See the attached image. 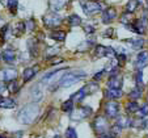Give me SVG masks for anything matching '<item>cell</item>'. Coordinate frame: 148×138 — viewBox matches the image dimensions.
I'll use <instances>...</instances> for the list:
<instances>
[{
  "label": "cell",
  "mask_w": 148,
  "mask_h": 138,
  "mask_svg": "<svg viewBox=\"0 0 148 138\" xmlns=\"http://www.w3.org/2000/svg\"><path fill=\"white\" fill-rule=\"evenodd\" d=\"M39 116V107L37 103H29L24 105L21 109L17 112V121L23 125H30L36 121Z\"/></svg>",
  "instance_id": "cell-1"
},
{
  "label": "cell",
  "mask_w": 148,
  "mask_h": 138,
  "mask_svg": "<svg viewBox=\"0 0 148 138\" xmlns=\"http://www.w3.org/2000/svg\"><path fill=\"white\" fill-rule=\"evenodd\" d=\"M87 76V74L84 71H72V72H67L66 75H63L60 78V80L55 83V88H66V87H70V86L76 84L77 82H80L81 79H84ZM54 88V90H55Z\"/></svg>",
  "instance_id": "cell-2"
},
{
  "label": "cell",
  "mask_w": 148,
  "mask_h": 138,
  "mask_svg": "<svg viewBox=\"0 0 148 138\" xmlns=\"http://www.w3.org/2000/svg\"><path fill=\"white\" fill-rule=\"evenodd\" d=\"M62 21H63L62 16L58 14L56 12H51V13H47L46 16H43V24H45V26L49 29L58 28L62 24Z\"/></svg>",
  "instance_id": "cell-3"
},
{
  "label": "cell",
  "mask_w": 148,
  "mask_h": 138,
  "mask_svg": "<svg viewBox=\"0 0 148 138\" xmlns=\"http://www.w3.org/2000/svg\"><path fill=\"white\" fill-rule=\"evenodd\" d=\"M92 126L98 135L106 134V132L109 130V122H108L106 117H103V116H97V117L95 118V121H93Z\"/></svg>",
  "instance_id": "cell-4"
},
{
  "label": "cell",
  "mask_w": 148,
  "mask_h": 138,
  "mask_svg": "<svg viewBox=\"0 0 148 138\" xmlns=\"http://www.w3.org/2000/svg\"><path fill=\"white\" fill-rule=\"evenodd\" d=\"M147 26H148V19H147V16H143L138 21H135L134 24L126 25V28L129 29V30L135 32L138 34H144L145 30H147Z\"/></svg>",
  "instance_id": "cell-5"
},
{
  "label": "cell",
  "mask_w": 148,
  "mask_h": 138,
  "mask_svg": "<svg viewBox=\"0 0 148 138\" xmlns=\"http://www.w3.org/2000/svg\"><path fill=\"white\" fill-rule=\"evenodd\" d=\"M92 113L93 110L90 107H80L77 109H73L70 113V116L71 120H73V121H80V120H84V118H88Z\"/></svg>",
  "instance_id": "cell-6"
},
{
  "label": "cell",
  "mask_w": 148,
  "mask_h": 138,
  "mask_svg": "<svg viewBox=\"0 0 148 138\" xmlns=\"http://www.w3.org/2000/svg\"><path fill=\"white\" fill-rule=\"evenodd\" d=\"M81 7H83L84 13L88 14V16L98 13V12H101L103 9L102 6H101L100 3H97V1H84V3L81 4Z\"/></svg>",
  "instance_id": "cell-7"
},
{
  "label": "cell",
  "mask_w": 148,
  "mask_h": 138,
  "mask_svg": "<svg viewBox=\"0 0 148 138\" xmlns=\"http://www.w3.org/2000/svg\"><path fill=\"white\" fill-rule=\"evenodd\" d=\"M119 113V104L114 100H109L105 104V115L110 118H115Z\"/></svg>",
  "instance_id": "cell-8"
},
{
  "label": "cell",
  "mask_w": 148,
  "mask_h": 138,
  "mask_svg": "<svg viewBox=\"0 0 148 138\" xmlns=\"http://www.w3.org/2000/svg\"><path fill=\"white\" fill-rule=\"evenodd\" d=\"M148 65V51H140L138 54L136 59H135V63H134V67L136 70H143L145 66Z\"/></svg>",
  "instance_id": "cell-9"
},
{
  "label": "cell",
  "mask_w": 148,
  "mask_h": 138,
  "mask_svg": "<svg viewBox=\"0 0 148 138\" xmlns=\"http://www.w3.org/2000/svg\"><path fill=\"white\" fill-rule=\"evenodd\" d=\"M17 76H18V72H17L16 68H4L1 71V78H3L4 82H13V80H17Z\"/></svg>",
  "instance_id": "cell-10"
},
{
  "label": "cell",
  "mask_w": 148,
  "mask_h": 138,
  "mask_svg": "<svg viewBox=\"0 0 148 138\" xmlns=\"http://www.w3.org/2000/svg\"><path fill=\"white\" fill-rule=\"evenodd\" d=\"M70 4V0H49V7L53 12H59Z\"/></svg>",
  "instance_id": "cell-11"
},
{
  "label": "cell",
  "mask_w": 148,
  "mask_h": 138,
  "mask_svg": "<svg viewBox=\"0 0 148 138\" xmlns=\"http://www.w3.org/2000/svg\"><path fill=\"white\" fill-rule=\"evenodd\" d=\"M67 71V68H59V70H55V71H51V72H49V74H46L43 78H42V80H41V83H43V84H47V83H50V82H53L54 79H56L55 76H63V74Z\"/></svg>",
  "instance_id": "cell-12"
},
{
  "label": "cell",
  "mask_w": 148,
  "mask_h": 138,
  "mask_svg": "<svg viewBox=\"0 0 148 138\" xmlns=\"http://www.w3.org/2000/svg\"><path fill=\"white\" fill-rule=\"evenodd\" d=\"M115 19H117V11H115V8L109 7V8H106L103 11V13H102V23L103 24H110L112 21H114Z\"/></svg>",
  "instance_id": "cell-13"
},
{
  "label": "cell",
  "mask_w": 148,
  "mask_h": 138,
  "mask_svg": "<svg viewBox=\"0 0 148 138\" xmlns=\"http://www.w3.org/2000/svg\"><path fill=\"white\" fill-rule=\"evenodd\" d=\"M123 86V79L121 75H112L108 80V88H114V90H121Z\"/></svg>",
  "instance_id": "cell-14"
},
{
  "label": "cell",
  "mask_w": 148,
  "mask_h": 138,
  "mask_svg": "<svg viewBox=\"0 0 148 138\" xmlns=\"http://www.w3.org/2000/svg\"><path fill=\"white\" fill-rule=\"evenodd\" d=\"M1 58H3V61L7 63H13L14 59H16V51H14L13 49H5V50L1 53Z\"/></svg>",
  "instance_id": "cell-15"
},
{
  "label": "cell",
  "mask_w": 148,
  "mask_h": 138,
  "mask_svg": "<svg viewBox=\"0 0 148 138\" xmlns=\"http://www.w3.org/2000/svg\"><path fill=\"white\" fill-rule=\"evenodd\" d=\"M123 96L122 90H114V88H108L105 91V97L109 100H115V99H121Z\"/></svg>",
  "instance_id": "cell-16"
},
{
  "label": "cell",
  "mask_w": 148,
  "mask_h": 138,
  "mask_svg": "<svg viewBox=\"0 0 148 138\" xmlns=\"http://www.w3.org/2000/svg\"><path fill=\"white\" fill-rule=\"evenodd\" d=\"M17 107V103L11 97H1L0 100V108L3 109H13Z\"/></svg>",
  "instance_id": "cell-17"
},
{
  "label": "cell",
  "mask_w": 148,
  "mask_h": 138,
  "mask_svg": "<svg viewBox=\"0 0 148 138\" xmlns=\"http://www.w3.org/2000/svg\"><path fill=\"white\" fill-rule=\"evenodd\" d=\"M28 50L30 53V55L33 58H36L37 54H38V39H36V38L28 39Z\"/></svg>",
  "instance_id": "cell-18"
},
{
  "label": "cell",
  "mask_w": 148,
  "mask_h": 138,
  "mask_svg": "<svg viewBox=\"0 0 148 138\" xmlns=\"http://www.w3.org/2000/svg\"><path fill=\"white\" fill-rule=\"evenodd\" d=\"M132 118H130L129 116H119L117 117V125L121 128H131Z\"/></svg>",
  "instance_id": "cell-19"
},
{
  "label": "cell",
  "mask_w": 148,
  "mask_h": 138,
  "mask_svg": "<svg viewBox=\"0 0 148 138\" xmlns=\"http://www.w3.org/2000/svg\"><path fill=\"white\" fill-rule=\"evenodd\" d=\"M37 74V68H33V67H26L23 72V78H24V82H30L32 79L36 76Z\"/></svg>",
  "instance_id": "cell-20"
},
{
  "label": "cell",
  "mask_w": 148,
  "mask_h": 138,
  "mask_svg": "<svg viewBox=\"0 0 148 138\" xmlns=\"http://www.w3.org/2000/svg\"><path fill=\"white\" fill-rule=\"evenodd\" d=\"M50 38L55 39V41H58V42H63L66 39V32L63 30H51L50 32Z\"/></svg>",
  "instance_id": "cell-21"
},
{
  "label": "cell",
  "mask_w": 148,
  "mask_h": 138,
  "mask_svg": "<svg viewBox=\"0 0 148 138\" xmlns=\"http://www.w3.org/2000/svg\"><path fill=\"white\" fill-rule=\"evenodd\" d=\"M85 96H88L87 92H85V90H84V88H80V90L76 91V92L71 96V100H72L73 103H80L81 100L85 99Z\"/></svg>",
  "instance_id": "cell-22"
},
{
  "label": "cell",
  "mask_w": 148,
  "mask_h": 138,
  "mask_svg": "<svg viewBox=\"0 0 148 138\" xmlns=\"http://www.w3.org/2000/svg\"><path fill=\"white\" fill-rule=\"evenodd\" d=\"M26 30V26H25V23H17L16 25H14L13 30H12V33H13L14 37H21L24 34V32Z\"/></svg>",
  "instance_id": "cell-23"
},
{
  "label": "cell",
  "mask_w": 148,
  "mask_h": 138,
  "mask_svg": "<svg viewBox=\"0 0 148 138\" xmlns=\"http://www.w3.org/2000/svg\"><path fill=\"white\" fill-rule=\"evenodd\" d=\"M106 53H108V46L97 45L95 48V57L96 58H103V57H106Z\"/></svg>",
  "instance_id": "cell-24"
},
{
  "label": "cell",
  "mask_w": 148,
  "mask_h": 138,
  "mask_svg": "<svg viewBox=\"0 0 148 138\" xmlns=\"http://www.w3.org/2000/svg\"><path fill=\"white\" fill-rule=\"evenodd\" d=\"M126 42H129L132 46V49H142L144 45V39L143 38H131V39H126Z\"/></svg>",
  "instance_id": "cell-25"
},
{
  "label": "cell",
  "mask_w": 148,
  "mask_h": 138,
  "mask_svg": "<svg viewBox=\"0 0 148 138\" xmlns=\"http://www.w3.org/2000/svg\"><path fill=\"white\" fill-rule=\"evenodd\" d=\"M139 104H138L136 101H130L126 104V113H130V115H132V113H138L139 112Z\"/></svg>",
  "instance_id": "cell-26"
},
{
  "label": "cell",
  "mask_w": 148,
  "mask_h": 138,
  "mask_svg": "<svg viewBox=\"0 0 148 138\" xmlns=\"http://www.w3.org/2000/svg\"><path fill=\"white\" fill-rule=\"evenodd\" d=\"M138 7H139V0H129V3L126 4V11L127 13H134Z\"/></svg>",
  "instance_id": "cell-27"
},
{
  "label": "cell",
  "mask_w": 148,
  "mask_h": 138,
  "mask_svg": "<svg viewBox=\"0 0 148 138\" xmlns=\"http://www.w3.org/2000/svg\"><path fill=\"white\" fill-rule=\"evenodd\" d=\"M142 95H143V88L136 87V88H134V90H132L131 92L129 93V97L131 99V101H135L136 99H140V97H142Z\"/></svg>",
  "instance_id": "cell-28"
},
{
  "label": "cell",
  "mask_w": 148,
  "mask_h": 138,
  "mask_svg": "<svg viewBox=\"0 0 148 138\" xmlns=\"http://www.w3.org/2000/svg\"><path fill=\"white\" fill-rule=\"evenodd\" d=\"M83 88L85 90L87 95H92V93H95V92H97V91H98V84H97V83H95V82H92V83L85 84Z\"/></svg>",
  "instance_id": "cell-29"
},
{
  "label": "cell",
  "mask_w": 148,
  "mask_h": 138,
  "mask_svg": "<svg viewBox=\"0 0 148 138\" xmlns=\"http://www.w3.org/2000/svg\"><path fill=\"white\" fill-rule=\"evenodd\" d=\"M32 96H33V99L36 100V101H41V100H42L43 93H42L41 88H39L38 86H34V87L32 88Z\"/></svg>",
  "instance_id": "cell-30"
},
{
  "label": "cell",
  "mask_w": 148,
  "mask_h": 138,
  "mask_svg": "<svg viewBox=\"0 0 148 138\" xmlns=\"http://www.w3.org/2000/svg\"><path fill=\"white\" fill-rule=\"evenodd\" d=\"M131 128H135V129H144L145 128V120L144 118H134L132 120V124H131Z\"/></svg>",
  "instance_id": "cell-31"
},
{
  "label": "cell",
  "mask_w": 148,
  "mask_h": 138,
  "mask_svg": "<svg viewBox=\"0 0 148 138\" xmlns=\"http://www.w3.org/2000/svg\"><path fill=\"white\" fill-rule=\"evenodd\" d=\"M81 24V19L80 16H77V14H71L70 17H68V25L70 26H79Z\"/></svg>",
  "instance_id": "cell-32"
},
{
  "label": "cell",
  "mask_w": 148,
  "mask_h": 138,
  "mask_svg": "<svg viewBox=\"0 0 148 138\" xmlns=\"http://www.w3.org/2000/svg\"><path fill=\"white\" fill-rule=\"evenodd\" d=\"M60 109L63 110V112H67V113H71L73 110V101L72 100H66L63 104H62V107H60Z\"/></svg>",
  "instance_id": "cell-33"
},
{
  "label": "cell",
  "mask_w": 148,
  "mask_h": 138,
  "mask_svg": "<svg viewBox=\"0 0 148 138\" xmlns=\"http://www.w3.org/2000/svg\"><path fill=\"white\" fill-rule=\"evenodd\" d=\"M7 6H8V9L11 11L12 14H16L17 7H18V0H7Z\"/></svg>",
  "instance_id": "cell-34"
},
{
  "label": "cell",
  "mask_w": 148,
  "mask_h": 138,
  "mask_svg": "<svg viewBox=\"0 0 148 138\" xmlns=\"http://www.w3.org/2000/svg\"><path fill=\"white\" fill-rule=\"evenodd\" d=\"M20 90V86L17 83V80H13V82H9L8 83V91L9 93H17Z\"/></svg>",
  "instance_id": "cell-35"
},
{
  "label": "cell",
  "mask_w": 148,
  "mask_h": 138,
  "mask_svg": "<svg viewBox=\"0 0 148 138\" xmlns=\"http://www.w3.org/2000/svg\"><path fill=\"white\" fill-rule=\"evenodd\" d=\"M143 74H142V70H136V72H135L134 75V79H135V82H136L138 87L143 88V79H142Z\"/></svg>",
  "instance_id": "cell-36"
},
{
  "label": "cell",
  "mask_w": 148,
  "mask_h": 138,
  "mask_svg": "<svg viewBox=\"0 0 148 138\" xmlns=\"http://www.w3.org/2000/svg\"><path fill=\"white\" fill-rule=\"evenodd\" d=\"M117 62H118L119 67H123V66L126 65V62H127V55H126V54H119V55H117Z\"/></svg>",
  "instance_id": "cell-37"
},
{
  "label": "cell",
  "mask_w": 148,
  "mask_h": 138,
  "mask_svg": "<svg viewBox=\"0 0 148 138\" xmlns=\"http://www.w3.org/2000/svg\"><path fill=\"white\" fill-rule=\"evenodd\" d=\"M121 129H122V128H121V126H118L117 124H115L114 126H112V128H110L109 130H110V134H112V137L114 138V137H117V135H119V134H121Z\"/></svg>",
  "instance_id": "cell-38"
},
{
  "label": "cell",
  "mask_w": 148,
  "mask_h": 138,
  "mask_svg": "<svg viewBox=\"0 0 148 138\" xmlns=\"http://www.w3.org/2000/svg\"><path fill=\"white\" fill-rule=\"evenodd\" d=\"M66 138H77V134H76V130L73 128H68L66 130Z\"/></svg>",
  "instance_id": "cell-39"
},
{
  "label": "cell",
  "mask_w": 148,
  "mask_h": 138,
  "mask_svg": "<svg viewBox=\"0 0 148 138\" xmlns=\"http://www.w3.org/2000/svg\"><path fill=\"white\" fill-rule=\"evenodd\" d=\"M92 45H93V42H92V41H85V42H83V43H81V45H80V48H79V50H80V51L88 50V49H89Z\"/></svg>",
  "instance_id": "cell-40"
},
{
  "label": "cell",
  "mask_w": 148,
  "mask_h": 138,
  "mask_svg": "<svg viewBox=\"0 0 148 138\" xmlns=\"http://www.w3.org/2000/svg\"><path fill=\"white\" fill-rule=\"evenodd\" d=\"M25 26H26V29H28L29 32L34 30V28H36V23H34V20H33V19H29L28 21H26Z\"/></svg>",
  "instance_id": "cell-41"
},
{
  "label": "cell",
  "mask_w": 148,
  "mask_h": 138,
  "mask_svg": "<svg viewBox=\"0 0 148 138\" xmlns=\"http://www.w3.org/2000/svg\"><path fill=\"white\" fill-rule=\"evenodd\" d=\"M139 115L143 116V117L148 115V104H147V103H145L144 105H142V107L139 108Z\"/></svg>",
  "instance_id": "cell-42"
},
{
  "label": "cell",
  "mask_w": 148,
  "mask_h": 138,
  "mask_svg": "<svg viewBox=\"0 0 148 138\" xmlns=\"http://www.w3.org/2000/svg\"><path fill=\"white\" fill-rule=\"evenodd\" d=\"M84 32L87 34H93L96 32V29L93 25H84Z\"/></svg>",
  "instance_id": "cell-43"
},
{
  "label": "cell",
  "mask_w": 148,
  "mask_h": 138,
  "mask_svg": "<svg viewBox=\"0 0 148 138\" xmlns=\"http://www.w3.org/2000/svg\"><path fill=\"white\" fill-rule=\"evenodd\" d=\"M113 34H114V29L113 28H109V29H106V30L103 32V37H108V38H112Z\"/></svg>",
  "instance_id": "cell-44"
},
{
  "label": "cell",
  "mask_w": 148,
  "mask_h": 138,
  "mask_svg": "<svg viewBox=\"0 0 148 138\" xmlns=\"http://www.w3.org/2000/svg\"><path fill=\"white\" fill-rule=\"evenodd\" d=\"M106 72L105 70H102V71H100V72H97V74H95V76H93V79L95 80H100V79H102V76H103V74Z\"/></svg>",
  "instance_id": "cell-45"
},
{
  "label": "cell",
  "mask_w": 148,
  "mask_h": 138,
  "mask_svg": "<svg viewBox=\"0 0 148 138\" xmlns=\"http://www.w3.org/2000/svg\"><path fill=\"white\" fill-rule=\"evenodd\" d=\"M62 62H63L62 58H55V57H54V59L51 61V65H58V63H62Z\"/></svg>",
  "instance_id": "cell-46"
},
{
  "label": "cell",
  "mask_w": 148,
  "mask_h": 138,
  "mask_svg": "<svg viewBox=\"0 0 148 138\" xmlns=\"http://www.w3.org/2000/svg\"><path fill=\"white\" fill-rule=\"evenodd\" d=\"M97 138H113L112 135H109V134H101V135H98Z\"/></svg>",
  "instance_id": "cell-47"
},
{
  "label": "cell",
  "mask_w": 148,
  "mask_h": 138,
  "mask_svg": "<svg viewBox=\"0 0 148 138\" xmlns=\"http://www.w3.org/2000/svg\"><path fill=\"white\" fill-rule=\"evenodd\" d=\"M5 90V88H4V84L3 83H0V95H1V93H3V91Z\"/></svg>",
  "instance_id": "cell-48"
},
{
  "label": "cell",
  "mask_w": 148,
  "mask_h": 138,
  "mask_svg": "<svg viewBox=\"0 0 148 138\" xmlns=\"http://www.w3.org/2000/svg\"><path fill=\"white\" fill-rule=\"evenodd\" d=\"M144 129H148V120H145V128Z\"/></svg>",
  "instance_id": "cell-49"
},
{
  "label": "cell",
  "mask_w": 148,
  "mask_h": 138,
  "mask_svg": "<svg viewBox=\"0 0 148 138\" xmlns=\"http://www.w3.org/2000/svg\"><path fill=\"white\" fill-rule=\"evenodd\" d=\"M54 138H62V137H60V135H55V137H54Z\"/></svg>",
  "instance_id": "cell-50"
},
{
  "label": "cell",
  "mask_w": 148,
  "mask_h": 138,
  "mask_svg": "<svg viewBox=\"0 0 148 138\" xmlns=\"http://www.w3.org/2000/svg\"><path fill=\"white\" fill-rule=\"evenodd\" d=\"M147 104H148V92H147Z\"/></svg>",
  "instance_id": "cell-51"
},
{
  "label": "cell",
  "mask_w": 148,
  "mask_h": 138,
  "mask_svg": "<svg viewBox=\"0 0 148 138\" xmlns=\"http://www.w3.org/2000/svg\"><path fill=\"white\" fill-rule=\"evenodd\" d=\"M0 138H5V137H4V135H0Z\"/></svg>",
  "instance_id": "cell-52"
},
{
  "label": "cell",
  "mask_w": 148,
  "mask_h": 138,
  "mask_svg": "<svg viewBox=\"0 0 148 138\" xmlns=\"http://www.w3.org/2000/svg\"><path fill=\"white\" fill-rule=\"evenodd\" d=\"M147 9H148V0H147Z\"/></svg>",
  "instance_id": "cell-53"
},
{
  "label": "cell",
  "mask_w": 148,
  "mask_h": 138,
  "mask_svg": "<svg viewBox=\"0 0 148 138\" xmlns=\"http://www.w3.org/2000/svg\"><path fill=\"white\" fill-rule=\"evenodd\" d=\"M0 59H1V55H0Z\"/></svg>",
  "instance_id": "cell-54"
},
{
  "label": "cell",
  "mask_w": 148,
  "mask_h": 138,
  "mask_svg": "<svg viewBox=\"0 0 148 138\" xmlns=\"http://www.w3.org/2000/svg\"><path fill=\"white\" fill-rule=\"evenodd\" d=\"M0 100H1V97H0Z\"/></svg>",
  "instance_id": "cell-55"
}]
</instances>
